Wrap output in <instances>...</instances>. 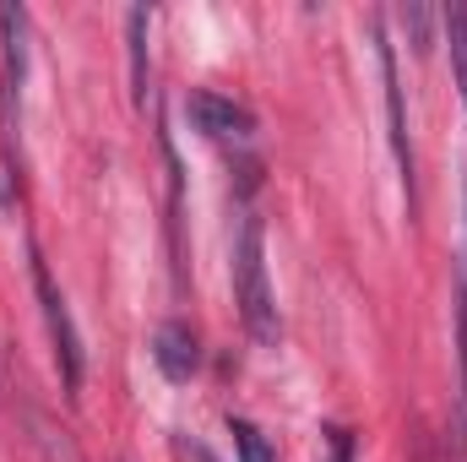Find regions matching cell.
Masks as SVG:
<instances>
[{
  "mask_svg": "<svg viewBox=\"0 0 467 462\" xmlns=\"http://www.w3.org/2000/svg\"><path fill=\"white\" fill-rule=\"evenodd\" d=\"M234 305L250 327L255 343H277L283 338V316H277V299H272V278H266V229L255 213L239 218L234 234Z\"/></svg>",
  "mask_w": 467,
  "mask_h": 462,
  "instance_id": "cell-1",
  "label": "cell"
},
{
  "mask_svg": "<svg viewBox=\"0 0 467 462\" xmlns=\"http://www.w3.org/2000/svg\"><path fill=\"white\" fill-rule=\"evenodd\" d=\"M33 289H38V305H44V327H49V343H55L60 381H66V392H77L82 386V338H77V321H71V310H66V299H60L38 250H33Z\"/></svg>",
  "mask_w": 467,
  "mask_h": 462,
  "instance_id": "cell-2",
  "label": "cell"
},
{
  "mask_svg": "<svg viewBox=\"0 0 467 462\" xmlns=\"http://www.w3.org/2000/svg\"><path fill=\"white\" fill-rule=\"evenodd\" d=\"M0 44H5L0 115H5V131H16V120H22V82H27V11L22 5H0Z\"/></svg>",
  "mask_w": 467,
  "mask_h": 462,
  "instance_id": "cell-3",
  "label": "cell"
},
{
  "mask_svg": "<svg viewBox=\"0 0 467 462\" xmlns=\"http://www.w3.org/2000/svg\"><path fill=\"white\" fill-rule=\"evenodd\" d=\"M185 115L196 120V131L213 136V142H250L255 136V115L244 104L223 99V93H207V88H196L185 99Z\"/></svg>",
  "mask_w": 467,
  "mask_h": 462,
  "instance_id": "cell-4",
  "label": "cell"
},
{
  "mask_svg": "<svg viewBox=\"0 0 467 462\" xmlns=\"http://www.w3.org/2000/svg\"><path fill=\"white\" fill-rule=\"evenodd\" d=\"M375 60H380V82H386V115H391V152L402 163V185L413 196V147H408V115H402V82H397V55L380 33V16H375Z\"/></svg>",
  "mask_w": 467,
  "mask_h": 462,
  "instance_id": "cell-5",
  "label": "cell"
},
{
  "mask_svg": "<svg viewBox=\"0 0 467 462\" xmlns=\"http://www.w3.org/2000/svg\"><path fill=\"white\" fill-rule=\"evenodd\" d=\"M152 359H158V370H163L169 381H191L196 364H202L196 332H191L185 321H163V327L152 332Z\"/></svg>",
  "mask_w": 467,
  "mask_h": 462,
  "instance_id": "cell-6",
  "label": "cell"
},
{
  "mask_svg": "<svg viewBox=\"0 0 467 462\" xmlns=\"http://www.w3.org/2000/svg\"><path fill=\"white\" fill-rule=\"evenodd\" d=\"M147 11L141 5H130L125 11V44H130V99L136 104H147Z\"/></svg>",
  "mask_w": 467,
  "mask_h": 462,
  "instance_id": "cell-7",
  "label": "cell"
},
{
  "mask_svg": "<svg viewBox=\"0 0 467 462\" xmlns=\"http://www.w3.org/2000/svg\"><path fill=\"white\" fill-rule=\"evenodd\" d=\"M441 27H446L451 71H457V88H462V104H467V5H446L441 11Z\"/></svg>",
  "mask_w": 467,
  "mask_h": 462,
  "instance_id": "cell-8",
  "label": "cell"
},
{
  "mask_svg": "<svg viewBox=\"0 0 467 462\" xmlns=\"http://www.w3.org/2000/svg\"><path fill=\"white\" fill-rule=\"evenodd\" d=\"M229 436H234V452H239V462H277V457H272V441H266L250 419H229Z\"/></svg>",
  "mask_w": 467,
  "mask_h": 462,
  "instance_id": "cell-9",
  "label": "cell"
},
{
  "mask_svg": "<svg viewBox=\"0 0 467 462\" xmlns=\"http://www.w3.org/2000/svg\"><path fill=\"white\" fill-rule=\"evenodd\" d=\"M397 22H402V33H408V44L419 49V55H430V27H435V11L430 5H397Z\"/></svg>",
  "mask_w": 467,
  "mask_h": 462,
  "instance_id": "cell-10",
  "label": "cell"
},
{
  "mask_svg": "<svg viewBox=\"0 0 467 462\" xmlns=\"http://www.w3.org/2000/svg\"><path fill=\"white\" fill-rule=\"evenodd\" d=\"M327 462H353V436L348 430H327Z\"/></svg>",
  "mask_w": 467,
  "mask_h": 462,
  "instance_id": "cell-11",
  "label": "cell"
}]
</instances>
